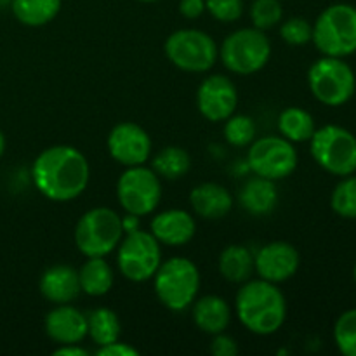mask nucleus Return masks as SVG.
<instances>
[{
  "label": "nucleus",
  "mask_w": 356,
  "mask_h": 356,
  "mask_svg": "<svg viewBox=\"0 0 356 356\" xmlns=\"http://www.w3.org/2000/svg\"><path fill=\"white\" fill-rule=\"evenodd\" d=\"M10 2H13V0H0V7H3V6H9Z\"/></svg>",
  "instance_id": "obj_40"
},
{
  "label": "nucleus",
  "mask_w": 356,
  "mask_h": 356,
  "mask_svg": "<svg viewBox=\"0 0 356 356\" xmlns=\"http://www.w3.org/2000/svg\"><path fill=\"white\" fill-rule=\"evenodd\" d=\"M122 226H124V233H131L134 229H139V218L138 216L127 214L122 218Z\"/></svg>",
  "instance_id": "obj_38"
},
{
  "label": "nucleus",
  "mask_w": 356,
  "mask_h": 356,
  "mask_svg": "<svg viewBox=\"0 0 356 356\" xmlns=\"http://www.w3.org/2000/svg\"><path fill=\"white\" fill-rule=\"evenodd\" d=\"M313 160L332 176L356 172V138L341 125H323L309 139Z\"/></svg>",
  "instance_id": "obj_7"
},
{
  "label": "nucleus",
  "mask_w": 356,
  "mask_h": 356,
  "mask_svg": "<svg viewBox=\"0 0 356 356\" xmlns=\"http://www.w3.org/2000/svg\"><path fill=\"white\" fill-rule=\"evenodd\" d=\"M278 131L291 143H306L315 134L316 125L309 111L291 106L285 108L278 117Z\"/></svg>",
  "instance_id": "obj_26"
},
{
  "label": "nucleus",
  "mask_w": 356,
  "mask_h": 356,
  "mask_svg": "<svg viewBox=\"0 0 356 356\" xmlns=\"http://www.w3.org/2000/svg\"><path fill=\"white\" fill-rule=\"evenodd\" d=\"M117 249L118 270L127 280L136 284L152 280L162 264L160 243L149 232L134 229L125 233Z\"/></svg>",
  "instance_id": "obj_10"
},
{
  "label": "nucleus",
  "mask_w": 356,
  "mask_h": 356,
  "mask_svg": "<svg viewBox=\"0 0 356 356\" xmlns=\"http://www.w3.org/2000/svg\"><path fill=\"white\" fill-rule=\"evenodd\" d=\"M299 264L301 256L289 242H270L254 256V271L271 284L287 282L298 273Z\"/></svg>",
  "instance_id": "obj_15"
},
{
  "label": "nucleus",
  "mask_w": 356,
  "mask_h": 356,
  "mask_svg": "<svg viewBox=\"0 0 356 356\" xmlns=\"http://www.w3.org/2000/svg\"><path fill=\"white\" fill-rule=\"evenodd\" d=\"M353 278H355V284H356V263H355V268H353Z\"/></svg>",
  "instance_id": "obj_42"
},
{
  "label": "nucleus",
  "mask_w": 356,
  "mask_h": 356,
  "mask_svg": "<svg viewBox=\"0 0 356 356\" xmlns=\"http://www.w3.org/2000/svg\"><path fill=\"white\" fill-rule=\"evenodd\" d=\"M284 17L280 0H254L250 6V19L259 30H270L277 26Z\"/></svg>",
  "instance_id": "obj_31"
},
{
  "label": "nucleus",
  "mask_w": 356,
  "mask_h": 356,
  "mask_svg": "<svg viewBox=\"0 0 356 356\" xmlns=\"http://www.w3.org/2000/svg\"><path fill=\"white\" fill-rule=\"evenodd\" d=\"M243 0H205V10L221 23H233L243 14Z\"/></svg>",
  "instance_id": "obj_33"
},
{
  "label": "nucleus",
  "mask_w": 356,
  "mask_h": 356,
  "mask_svg": "<svg viewBox=\"0 0 356 356\" xmlns=\"http://www.w3.org/2000/svg\"><path fill=\"white\" fill-rule=\"evenodd\" d=\"M334 341L344 356H356V308L348 309L334 325Z\"/></svg>",
  "instance_id": "obj_30"
},
{
  "label": "nucleus",
  "mask_w": 356,
  "mask_h": 356,
  "mask_svg": "<svg viewBox=\"0 0 356 356\" xmlns=\"http://www.w3.org/2000/svg\"><path fill=\"white\" fill-rule=\"evenodd\" d=\"M240 205L252 216H268L278 204V191L275 181L254 176L240 190Z\"/></svg>",
  "instance_id": "obj_21"
},
{
  "label": "nucleus",
  "mask_w": 356,
  "mask_h": 356,
  "mask_svg": "<svg viewBox=\"0 0 356 356\" xmlns=\"http://www.w3.org/2000/svg\"><path fill=\"white\" fill-rule=\"evenodd\" d=\"M96 353L99 356H138L139 351L131 344L120 343V339H118L115 343L106 344V346H99Z\"/></svg>",
  "instance_id": "obj_35"
},
{
  "label": "nucleus",
  "mask_w": 356,
  "mask_h": 356,
  "mask_svg": "<svg viewBox=\"0 0 356 356\" xmlns=\"http://www.w3.org/2000/svg\"><path fill=\"white\" fill-rule=\"evenodd\" d=\"M308 86L316 101L325 106H343L353 97L356 76L343 58L323 56L308 72Z\"/></svg>",
  "instance_id": "obj_8"
},
{
  "label": "nucleus",
  "mask_w": 356,
  "mask_h": 356,
  "mask_svg": "<svg viewBox=\"0 0 356 356\" xmlns=\"http://www.w3.org/2000/svg\"><path fill=\"white\" fill-rule=\"evenodd\" d=\"M221 63L236 75L261 72L271 58V42L259 28H240L222 40Z\"/></svg>",
  "instance_id": "obj_6"
},
{
  "label": "nucleus",
  "mask_w": 356,
  "mask_h": 356,
  "mask_svg": "<svg viewBox=\"0 0 356 356\" xmlns=\"http://www.w3.org/2000/svg\"><path fill=\"white\" fill-rule=\"evenodd\" d=\"M235 312L240 323L257 336L278 332L287 316V301L277 284L266 280L243 282L236 292Z\"/></svg>",
  "instance_id": "obj_2"
},
{
  "label": "nucleus",
  "mask_w": 356,
  "mask_h": 356,
  "mask_svg": "<svg viewBox=\"0 0 356 356\" xmlns=\"http://www.w3.org/2000/svg\"><path fill=\"white\" fill-rule=\"evenodd\" d=\"M313 35V24L302 17H291V19L284 21L280 26V37L289 45H305L312 40Z\"/></svg>",
  "instance_id": "obj_32"
},
{
  "label": "nucleus",
  "mask_w": 356,
  "mask_h": 356,
  "mask_svg": "<svg viewBox=\"0 0 356 356\" xmlns=\"http://www.w3.org/2000/svg\"><path fill=\"white\" fill-rule=\"evenodd\" d=\"M152 169L159 174L160 179H181L191 169L190 153L179 146H167L160 149L152 162Z\"/></svg>",
  "instance_id": "obj_27"
},
{
  "label": "nucleus",
  "mask_w": 356,
  "mask_h": 356,
  "mask_svg": "<svg viewBox=\"0 0 356 356\" xmlns=\"http://www.w3.org/2000/svg\"><path fill=\"white\" fill-rule=\"evenodd\" d=\"M40 294L52 305H72L82 292L79 271L70 264H54L42 273Z\"/></svg>",
  "instance_id": "obj_18"
},
{
  "label": "nucleus",
  "mask_w": 356,
  "mask_h": 356,
  "mask_svg": "<svg viewBox=\"0 0 356 356\" xmlns=\"http://www.w3.org/2000/svg\"><path fill=\"white\" fill-rule=\"evenodd\" d=\"M52 355L56 356H89V351L86 348L76 344H59L58 350L52 351Z\"/></svg>",
  "instance_id": "obj_37"
},
{
  "label": "nucleus",
  "mask_w": 356,
  "mask_h": 356,
  "mask_svg": "<svg viewBox=\"0 0 356 356\" xmlns=\"http://www.w3.org/2000/svg\"><path fill=\"white\" fill-rule=\"evenodd\" d=\"M312 40L323 56L346 58L356 52V7L332 3L313 24Z\"/></svg>",
  "instance_id": "obj_4"
},
{
  "label": "nucleus",
  "mask_w": 356,
  "mask_h": 356,
  "mask_svg": "<svg viewBox=\"0 0 356 356\" xmlns=\"http://www.w3.org/2000/svg\"><path fill=\"white\" fill-rule=\"evenodd\" d=\"M197 222L191 214L183 209H169L152 219V235L159 240L160 245L183 247L195 236Z\"/></svg>",
  "instance_id": "obj_17"
},
{
  "label": "nucleus",
  "mask_w": 356,
  "mask_h": 356,
  "mask_svg": "<svg viewBox=\"0 0 356 356\" xmlns=\"http://www.w3.org/2000/svg\"><path fill=\"white\" fill-rule=\"evenodd\" d=\"M163 49L167 59L188 73L209 72L219 59V47L214 38L195 28H183L170 33Z\"/></svg>",
  "instance_id": "obj_9"
},
{
  "label": "nucleus",
  "mask_w": 356,
  "mask_h": 356,
  "mask_svg": "<svg viewBox=\"0 0 356 356\" xmlns=\"http://www.w3.org/2000/svg\"><path fill=\"white\" fill-rule=\"evenodd\" d=\"M89 162L80 149L68 145L49 146L31 167L35 188L52 202L79 198L89 184Z\"/></svg>",
  "instance_id": "obj_1"
},
{
  "label": "nucleus",
  "mask_w": 356,
  "mask_h": 356,
  "mask_svg": "<svg viewBox=\"0 0 356 356\" xmlns=\"http://www.w3.org/2000/svg\"><path fill=\"white\" fill-rule=\"evenodd\" d=\"M238 104V92L232 79L211 75L197 90V106L209 122H225L232 117Z\"/></svg>",
  "instance_id": "obj_14"
},
{
  "label": "nucleus",
  "mask_w": 356,
  "mask_h": 356,
  "mask_svg": "<svg viewBox=\"0 0 356 356\" xmlns=\"http://www.w3.org/2000/svg\"><path fill=\"white\" fill-rule=\"evenodd\" d=\"M87 336L97 344L106 346L122 336V323L117 313L110 308H96L87 315Z\"/></svg>",
  "instance_id": "obj_25"
},
{
  "label": "nucleus",
  "mask_w": 356,
  "mask_h": 356,
  "mask_svg": "<svg viewBox=\"0 0 356 356\" xmlns=\"http://www.w3.org/2000/svg\"><path fill=\"white\" fill-rule=\"evenodd\" d=\"M179 13L186 19H197L205 13V0H181Z\"/></svg>",
  "instance_id": "obj_36"
},
{
  "label": "nucleus",
  "mask_w": 356,
  "mask_h": 356,
  "mask_svg": "<svg viewBox=\"0 0 356 356\" xmlns=\"http://www.w3.org/2000/svg\"><path fill=\"white\" fill-rule=\"evenodd\" d=\"M225 122V138L228 145L236 146V148H245L256 139V124L247 115L233 113Z\"/></svg>",
  "instance_id": "obj_29"
},
{
  "label": "nucleus",
  "mask_w": 356,
  "mask_h": 356,
  "mask_svg": "<svg viewBox=\"0 0 356 356\" xmlns=\"http://www.w3.org/2000/svg\"><path fill=\"white\" fill-rule=\"evenodd\" d=\"M79 277L82 292L92 298L108 294L115 282L113 270L104 257H87L83 266L80 268Z\"/></svg>",
  "instance_id": "obj_22"
},
{
  "label": "nucleus",
  "mask_w": 356,
  "mask_h": 356,
  "mask_svg": "<svg viewBox=\"0 0 356 356\" xmlns=\"http://www.w3.org/2000/svg\"><path fill=\"white\" fill-rule=\"evenodd\" d=\"M190 204L195 214L209 221H216L229 214L233 207V197L222 184L202 183L191 190Z\"/></svg>",
  "instance_id": "obj_19"
},
{
  "label": "nucleus",
  "mask_w": 356,
  "mask_h": 356,
  "mask_svg": "<svg viewBox=\"0 0 356 356\" xmlns=\"http://www.w3.org/2000/svg\"><path fill=\"white\" fill-rule=\"evenodd\" d=\"M193 322L202 332L221 334L232 322V306L219 296H204L193 301Z\"/></svg>",
  "instance_id": "obj_20"
},
{
  "label": "nucleus",
  "mask_w": 356,
  "mask_h": 356,
  "mask_svg": "<svg viewBox=\"0 0 356 356\" xmlns=\"http://www.w3.org/2000/svg\"><path fill=\"white\" fill-rule=\"evenodd\" d=\"M139 2H145V3H153V2H159V0H139Z\"/></svg>",
  "instance_id": "obj_41"
},
{
  "label": "nucleus",
  "mask_w": 356,
  "mask_h": 356,
  "mask_svg": "<svg viewBox=\"0 0 356 356\" xmlns=\"http://www.w3.org/2000/svg\"><path fill=\"white\" fill-rule=\"evenodd\" d=\"M153 285L159 301L170 312H184L193 305L200 291V271L186 257L162 261L153 275Z\"/></svg>",
  "instance_id": "obj_3"
},
{
  "label": "nucleus",
  "mask_w": 356,
  "mask_h": 356,
  "mask_svg": "<svg viewBox=\"0 0 356 356\" xmlns=\"http://www.w3.org/2000/svg\"><path fill=\"white\" fill-rule=\"evenodd\" d=\"M247 163L256 176L280 181L298 167V152L284 136H264L250 143Z\"/></svg>",
  "instance_id": "obj_12"
},
{
  "label": "nucleus",
  "mask_w": 356,
  "mask_h": 356,
  "mask_svg": "<svg viewBox=\"0 0 356 356\" xmlns=\"http://www.w3.org/2000/svg\"><path fill=\"white\" fill-rule=\"evenodd\" d=\"M3 152H6V138H3L2 131H0V156L3 155Z\"/></svg>",
  "instance_id": "obj_39"
},
{
  "label": "nucleus",
  "mask_w": 356,
  "mask_h": 356,
  "mask_svg": "<svg viewBox=\"0 0 356 356\" xmlns=\"http://www.w3.org/2000/svg\"><path fill=\"white\" fill-rule=\"evenodd\" d=\"M45 334L56 344H76L87 337V316L72 305H56L45 316Z\"/></svg>",
  "instance_id": "obj_16"
},
{
  "label": "nucleus",
  "mask_w": 356,
  "mask_h": 356,
  "mask_svg": "<svg viewBox=\"0 0 356 356\" xmlns=\"http://www.w3.org/2000/svg\"><path fill=\"white\" fill-rule=\"evenodd\" d=\"M211 351L214 356H236L238 355V344H236L233 337L221 332L216 334L214 339H212Z\"/></svg>",
  "instance_id": "obj_34"
},
{
  "label": "nucleus",
  "mask_w": 356,
  "mask_h": 356,
  "mask_svg": "<svg viewBox=\"0 0 356 356\" xmlns=\"http://www.w3.org/2000/svg\"><path fill=\"white\" fill-rule=\"evenodd\" d=\"M122 218L108 207H94L75 226V245L86 257H106L124 238Z\"/></svg>",
  "instance_id": "obj_5"
},
{
  "label": "nucleus",
  "mask_w": 356,
  "mask_h": 356,
  "mask_svg": "<svg viewBox=\"0 0 356 356\" xmlns=\"http://www.w3.org/2000/svg\"><path fill=\"white\" fill-rule=\"evenodd\" d=\"M219 271L232 284H243L254 273V256L247 247L228 245L219 254Z\"/></svg>",
  "instance_id": "obj_23"
},
{
  "label": "nucleus",
  "mask_w": 356,
  "mask_h": 356,
  "mask_svg": "<svg viewBox=\"0 0 356 356\" xmlns=\"http://www.w3.org/2000/svg\"><path fill=\"white\" fill-rule=\"evenodd\" d=\"M108 152L120 165H145L152 155V139L141 125L122 122L108 134Z\"/></svg>",
  "instance_id": "obj_13"
},
{
  "label": "nucleus",
  "mask_w": 356,
  "mask_h": 356,
  "mask_svg": "<svg viewBox=\"0 0 356 356\" xmlns=\"http://www.w3.org/2000/svg\"><path fill=\"white\" fill-rule=\"evenodd\" d=\"M14 17L24 26H45L58 16L61 0H13L10 2Z\"/></svg>",
  "instance_id": "obj_24"
},
{
  "label": "nucleus",
  "mask_w": 356,
  "mask_h": 356,
  "mask_svg": "<svg viewBox=\"0 0 356 356\" xmlns=\"http://www.w3.org/2000/svg\"><path fill=\"white\" fill-rule=\"evenodd\" d=\"M330 207L344 219H356V176L350 174L334 188Z\"/></svg>",
  "instance_id": "obj_28"
},
{
  "label": "nucleus",
  "mask_w": 356,
  "mask_h": 356,
  "mask_svg": "<svg viewBox=\"0 0 356 356\" xmlns=\"http://www.w3.org/2000/svg\"><path fill=\"white\" fill-rule=\"evenodd\" d=\"M117 198L127 214L148 216L162 200V181L159 174L145 165L127 167L117 181Z\"/></svg>",
  "instance_id": "obj_11"
}]
</instances>
